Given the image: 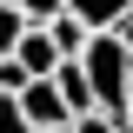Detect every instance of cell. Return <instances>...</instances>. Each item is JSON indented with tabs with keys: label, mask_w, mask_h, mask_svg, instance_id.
<instances>
[{
	"label": "cell",
	"mask_w": 133,
	"mask_h": 133,
	"mask_svg": "<svg viewBox=\"0 0 133 133\" xmlns=\"http://www.w3.org/2000/svg\"><path fill=\"white\" fill-rule=\"evenodd\" d=\"M113 33H120V40H127V53H133V14H127V20H120V27H113Z\"/></svg>",
	"instance_id": "obj_12"
},
{
	"label": "cell",
	"mask_w": 133,
	"mask_h": 133,
	"mask_svg": "<svg viewBox=\"0 0 133 133\" xmlns=\"http://www.w3.org/2000/svg\"><path fill=\"white\" fill-rule=\"evenodd\" d=\"M20 113H27L33 133H47V127H73V113H66V100H60V87H53V80H27Z\"/></svg>",
	"instance_id": "obj_2"
},
{
	"label": "cell",
	"mask_w": 133,
	"mask_h": 133,
	"mask_svg": "<svg viewBox=\"0 0 133 133\" xmlns=\"http://www.w3.org/2000/svg\"><path fill=\"white\" fill-rule=\"evenodd\" d=\"M53 87H60V100H66V113H73V120L100 113V93H93V80H87V66H80V60H66L60 73H53Z\"/></svg>",
	"instance_id": "obj_4"
},
{
	"label": "cell",
	"mask_w": 133,
	"mask_h": 133,
	"mask_svg": "<svg viewBox=\"0 0 133 133\" xmlns=\"http://www.w3.org/2000/svg\"><path fill=\"white\" fill-rule=\"evenodd\" d=\"M0 93H7V100H20V93H27V66H20L14 53L0 60Z\"/></svg>",
	"instance_id": "obj_10"
},
{
	"label": "cell",
	"mask_w": 133,
	"mask_h": 133,
	"mask_svg": "<svg viewBox=\"0 0 133 133\" xmlns=\"http://www.w3.org/2000/svg\"><path fill=\"white\" fill-rule=\"evenodd\" d=\"M14 60L20 66H27V80H53V73H60V47H53V33L47 27H27V40H20V47H14Z\"/></svg>",
	"instance_id": "obj_3"
},
{
	"label": "cell",
	"mask_w": 133,
	"mask_h": 133,
	"mask_svg": "<svg viewBox=\"0 0 133 133\" xmlns=\"http://www.w3.org/2000/svg\"><path fill=\"white\" fill-rule=\"evenodd\" d=\"M47 133H73V127H47Z\"/></svg>",
	"instance_id": "obj_13"
},
{
	"label": "cell",
	"mask_w": 133,
	"mask_h": 133,
	"mask_svg": "<svg viewBox=\"0 0 133 133\" xmlns=\"http://www.w3.org/2000/svg\"><path fill=\"white\" fill-rule=\"evenodd\" d=\"M127 120H133V93H127Z\"/></svg>",
	"instance_id": "obj_14"
},
{
	"label": "cell",
	"mask_w": 133,
	"mask_h": 133,
	"mask_svg": "<svg viewBox=\"0 0 133 133\" xmlns=\"http://www.w3.org/2000/svg\"><path fill=\"white\" fill-rule=\"evenodd\" d=\"M27 40V14H20V0H0V60Z\"/></svg>",
	"instance_id": "obj_7"
},
{
	"label": "cell",
	"mask_w": 133,
	"mask_h": 133,
	"mask_svg": "<svg viewBox=\"0 0 133 133\" xmlns=\"http://www.w3.org/2000/svg\"><path fill=\"white\" fill-rule=\"evenodd\" d=\"M80 66H87V80L100 93V113H127V93H133V53H127V40L120 33H93L87 53H80Z\"/></svg>",
	"instance_id": "obj_1"
},
{
	"label": "cell",
	"mask_w": 133,
	"mask_h": 133,
	"mask_svg": "<svg viewBox=\"0 0 133 133\" xmlns=\"http://www.w3.org/2000/svg\"><path fill=\"white\" fill-rule=\"evenodd\" d=\"M20 14H27V27H53L66 14V0H20Z\"/></svg>",
	"instance_id": "obj_9"
},
{
	"label": "cell",
	"mask_w": 133,
	"mask_h": 133,
	"mask_svg": "<svg viewBox=\"0 0 133 133\" xmlns=\"http://www.w3.org/2000/svg\"><path fill=\"white\" fill-rule=\"evenodd\" d=\"M0 133H33L27 113H20V100H7V93H0Z\"/></svg>",
	"instance_id": "obj_11"
},
{
	"label": "cell",
	"mask_w": 133,
	"mask_h": 133,
	"mask_svg": "<svg viewBox=\"0 0 133 133\" xmlns=\"http://www.w3.org/2000/svg\"><path fill=\"white\" fill-rule=\"evenodd\" d=\"M66 14H80V20H87L93 33H113L120 20L133 14V0H66Z\"/></svg>",
	"instance_id": "obj_5"
},
{
	"label": "cell",
	"mask_w": 133,
	"mask_h": 133,
	"mask_svg": "<svg viewBox=\"0 0 133 133\" xmlns=\"http://www.w3.org/2000/svg\"><path fill=\"white\" fill-rule=\"evenodd\" d=\"M47 33H53V47H60V60H80V53H87V40H93V27H87L80 14H60Z\"/></svg>",
	"instance_id": "obj_6"
},
{
	"label": "cell",
	"mask_w": 133,
	"mask_h": 133,
	"mask_svg": "<svg viewBox=\"0 0 133 133\" xmlns=\"http://www.w3.org/2000/svg\"><path fill=\"white\" fill-rule=\"evenodd\" d=\"M73 133H133V120L127 113H87V120H73Z\"/></svg>",
	"instance_id": "obj_8"
}]
</instances>
